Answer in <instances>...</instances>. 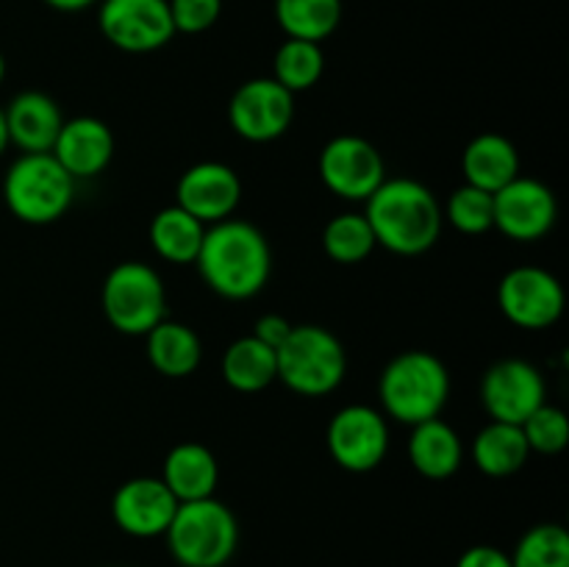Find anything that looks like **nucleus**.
Segmentation results:
<instances>
[{
    "mask_svg": "<svg viewBox=\"0 0 569 567\" xmlns=\"http://www.w3.org/2000/svg\"><path fill=\"white\" fill-rule=\"evenodd\" d=\"M194 265L211 292L228 300H248L270 281L272 253L253 222L228 217L206 228Z\"/></svg>",
    "mask_w": 569,
    "mask_h": 567,
    "instance_id": "1",
    "label": "nucleus"
},
{
    "mask_svg": "<svg viewBox=\"0 0 569 567\" xmlns=\"http://www.w3.org/2000/svg\"><path fill=\"white\" fill-rule=\"evenodd\" d=\"M376 245L398 256H420L439 242L445 217L437 195L415 178H389L367 198Z\"/></svg>",
    "mask_w": 569,
    "mask_h": 567,
    "instance_id": "2",
    "label": "nucleus"
},
{
    "mask_svg": "<svg viewBox=\"0 0 569 567\" xmlns=\"http://www.w3.org/2000/svg\"><path fill=\"white\" fill-rule=\"evenodd\" d=\"M378 395L383 411L403 426L433 420L448 404V367L428 350H403L383 367Z\"/></svg>",
    "mask_w": 569,
    "mask_h": 567,
    "instance_id": "3",
    "label": "nucleus"
},
{
    "mask_svg": "<svg viewBox=\"0 0 569 567\" xmlns=\"http://www.w3.org/2000/svg\"><path fill=\"white\" fill-rule=\"evenodd\" d=\"M167 548L181 567H222L239 545L237 515L211 495L178 504L164 531Z\"/></svg>",
    "mask_w": 569,
    "mask_h": 567,
    "instance_id": "4",
    "label": "nucleus"
},
{
    "mask_svg": "<svg viewBox=\"0 0 569 567\" xmlns=\"http://www.w3.org/2000/svg\"><path fill=\"white\" fill-rule=\"evenodd\" d=\"M278 376L283 387L303 398H322L345 381L348 354L333 331L322 326H292L289 337L276 350Z\"/></svg>",
    "mask_w": 569,
    "mask_h": 567,
    "instance_id": "5",
    "label": "nucleus"
},
{
    "mask_svg": "<svg viewBox=\"0 0 569 567\" xmlns=\"http://www.w3.org/2000/svg\"><path fill=\"white\" fill-rule=\"evenodd\" d=\"M76 195V178L56 161L53 153H22L6 170L3 200L17 220L48 226L67 215Z\"/></svg>",
    "mask_w": 569,
    "mask_h": 567,
    "instance_id": "6",
    "label": "nucleus"
},
{
    "mask_svg": "<svg viewBox=\"0 0 569 567\" xmlns=\"http://www.w3.org/2000/svg\"><path fill=\"white\" fill-rule=\"evenodd\" d=\"M103 315L128 337H144L167 317V292L159 272L144 261H120L103 281Z\"/></svg>",
    "mask_w": 569,
    "mask_h": 567,
    "instance_id": "7",
    "label": "nucleus"
},
{
    "mask_svg": "<svg viewBox=\"0 0 569 567\" xmlns=\"http://www.w3.org/2000/svg\"><path fill=\"white\" fill-rule=\"evenodd\" d=\"M328 454L342 470L370 472L389 450L387 417L365 404L342 406L331 417L326 431Z\"/></svg>",
    "mask_w": 569,
    "mask_h": 567,
    "instance_id": "8",
    "label": "nucleus"
},
{
    "mask_svg": "<svg viewBox=\"0 0 569 567\" xmlns=\"http://www.w3.org/2000/svg\"><path fill=\"white\" fill-rule=\"evenodd\" d=\"M498 306L515 326L542 331L565 315V287L542 267H515L500 278Z\"/></svg>",
    "mask_w": 569,
    "mask_h": 567,
    "instance_id": "9",
    "label": "nucleus"
},
{
    "mask_svg": "<svg viewBox=\"0 0 569 567\" xmlns=\"http://www.w3.org/2000/svg\"><path fill=\"white\" fill-rule=\"evenodd\" d=\"M98 26L126 53H153L176 37L167 0H103Z\"/></svg>",
    "mask_w": 569,
    "mask_h": 567,
    "instance_id": "10",
    "label": "nucleus"
},
{
    "mask_svg": "<svg viewBox=\"0 0 569 567\" xmlns=\"http://www.w3.org/2000/svg\"><path fill=\"white\" fill-rule=\"evenodd\" d=\"M295 94L276 78H250L228 103V122L248 142H272L292 126Z\"/></svg>",
    "mask_w": 569,
    "mask_h": 567,
    "instance_id": "11",
    "label": "nucleus"
},
{
    "mask_svg": "<svg viewBox=\"0 0 569 567\" xmlns=\"http://www.w3.org/2000/svg\"><path fill=\"white\" fill-rule=\"evenodd\" d=\"M383 159L365 137H333L320 153V178L337 198L367 200L383 181Z\"/></svg>",
    "mask_w": 569,
    "mask_h": 567,
    "instance_id": "12",
    "label": "nucleus"
},
{
    "mask_svg": "<svg viewBox=\"0 0 569 567\" xmlns=\"http://www.w3.org/2000/svg\"><path fill=\"white\" fill-rule=\"evenodd\" d=\"M481 404L498 422L522 426L545 404V378L531 361H495L481 381Z\"/></svg>",
    "mask_w": 569,
    "mask_h": 567,
    "instance_id": "13",
    "label": "nucleus"
},
{
    "mask_svg": "<svg viewBox=\"0 0 569 567\" xmlns=\"http://www.w3.org/2000/svg\"><path fill=\"white\" fill-rule=\"evenodd\" d=\"M495 198V228L515 242H537L559 217V203L548 183L517 176Z\"/></svg>",
    "mask_w": 569,
    "mask_h": 567,
    "instance_id": "14",
    "label": "nucleus"
},
{
    "mask_svg": "<svg viewBox=\"0 0 569 567\" xmlns=\"http://www.w3.org/2000/svg\"><path fill=\"white\" fill-rule=\"evenodd\" d=\"M242 200V181L237 170L222 161H200L183 170L176 187V206L206 226L228 220Z\"/></svg>",
    "mask_w": 569,
    "mask_h": 567,
    "instance_id": "15",
    "label": "nucleus"
},
{
    "mask_svg": "<svg viewBox=\"0 0 569 567\" xmlns=\"http://www.w3.org/2000/svg\"><path fill=\"white\" fill-rule=\"evenodd\" d=\"M176 509V495L167 489L161 478L150 476L128 478L126 484L117 487L114 498H111V517H114L117 528L139 539L161 537Z\"/></svg>",
    "mask_w": 569,
    "mask_h": 567,
    "instance_id": "16",
    "label": "nucleus"
},
{
    "mask_svg": "<svg viewBox=\"0 0 569 567\" xmlns=\"http://www.w3.org/2000/svg\"><path fill=\"white\" fill-rule=\"evenodd\" d=\"M50 153L76 181H83L100 176L109 167L114 156V137L98 117H72L64 120Z\"/></svg>",
    "mask_w": 569,
    "mask_h": 567,
    "instance_id": "17",
    "label": "nucleus"
},
{
    "mask_svg": "<svg viewBox=\"0 0 569 567\" xmlns=\"http://www.w3.org/2000/svg\"><path fill=\"white\" fill-rule=\"evenodd\" d=\"M9 145H17L22 153H50L64 126L59 103L44 92H20L3 109Z\"/></svg>",
    "mask_w": 569,
    "mask_h": 567,
    "instance_id": "18",
    "label": "nucleus"
},
{
    "mask_svg": "<svg viewBox=\"0 0 569 567\" xmlns=\"http://www.w3.org/2000/svg\"><path fill=\"white\" fill-rule=\"evenodd\" d=\"M161 481L167 484L178 504L211 498L220 481L217 456L200 442H181L167 454Z\"/></svg>",
    "mask_w": 569,
    "mask_h": 567,
    "instance_id": "19",
    "label": "nucleus"
},
{
    "mask_svg": "<svg viewBox=\"0 0 569 567\" xmlns=\"http://www.w3.org/2000/svg\"><path fill=\"white\" fill-rule=\"evenodd\" d=\"M461 170L470 187L495 195L520 176V153L503 133H478L465 148Z\"/></svg>",
    "mask_w": 569,
    "mask_h": 567,
    "instance_id": "20",
    "label": "nucleus"
},
{
    "mask_svg": "<svg viewBox=\"0 0 569 567\" xmlns=\"http://www.w3.org/2000/svg\"><path fill=\"white\" fill-rule=\"evenodd\" d=\"M461 459H465V448H461V437L453 431V426L439 417L411 426L409 461L420 476L445 481L459 472Z\"/></svg>",
    "mask_w": 569,
    "mask_h": 567,
    "instance_id": "21",
    "label": "nucleus"
},
{
    "mask_svg": "<svg viewBox=\"0 0 569 567\" xmlns=\"http://www.w3.org/2000/svg\"><path fill=\"white\" fill-rule=\"evenodd\" d=\"M528 456H531V448H528L522 426L492 420L472 439V461H476L478 470L492 478L520 472L526 467Z\"/></svg>",
    "mask_w": 569,
    "mask_h": 567,
    "instance_id": "22",
    "label": "nucleus"
},
{
    "mask_svg": "<svg viewBox=\"0 0 569 567\" xmlns=\"http://www.w3.org/2000/svg\"><path fill=\"white\" fill-rule=\"evenodd\" d=\"M144 337H148V361L156 367V372L167 378H187L198 370L203 348H200V337L189 326L164 317Z\"/></svg>",
    "mask_w": 569,
    "mask_h": 567,
    "instance_id": "23",
    "label": "nucleus"
},
{
    "mask_svg": "<svg viewBox=\"0 0 569 567\" xmlns=\"http://www.w3.org/2000/svg\"><path fill=\"white\" fill-rule=\"evenodd\" d=\"M278 376L276 350L270 345L250 337L237 339L222 354V378L237 392H261L270 387Z\"/></svg>",
    "mask_w": 569,
    "mask_h": 567,
    "instance_id": "24",
    "label": "nucleus"
},
{
    "mask_svg": "<svg viewBox=\"0 0 569 567\" xmlns=\"http://www.w3.org/2000/svg\"><path fill=\"white\" fill-rule=\"evenodd\" d=\"M206 226L194 220L181 206H167L150 220V245L156 253L172 265H192L198 259Z\"/></svg>",
    "mask_w": 569,
    "mask_h": 567,
    "instance_id": "25",
    "label": "nucleus"
},
{
    "mask_svg": "<svg viewBox=\"0 0 569 567\" xmlns=\"http://www.w3.org/2000/svg\"><path fill=\"white\" fill-rule=\"evenodd\" d=\"M276 20L287 39L320 44L342 22V0H276Z\"/></svg>",
    "mask_w": 569,
    "mask_h": 567,
    "instance_id": "26",
    "label": "nucleus"
},
{
    "mask_svg": "<svg viewBox=\"0 0 569 567\" xmlns=\"http://www.w3.org/2000/svg\"><path fill=\"white\" fill-rule=\"evenodd\" d=\"M322 72H326V53L320 44L306 39H287L272 59V78L292 94L315 87Z\"/></svg>",
    "mask_w": 569,
    "mask_h": 567,
    "instance_id": "27",
    "label": "nucleus"
},
{
    "mask_svg": "<svg viewBox=\"0 0 569 567\" xmlns=\"http://www.w3.org/2000/svg\"><path fill=\"white\" fill-rule=\"evenodd\" d=\"M322 248L337 265H359L376 250V237L365 215L342 211L328 220L322 231Z\"/></svg>",
    "mask_w": 569,
    "mask_h": 567,
    "instance_id": "28",
    "label": "nucleus"
},
{
    "mask_svg": "<svg viewBox=\"0 0 569 567\" xmlns=\"http://www.w3.org/2000/svg\"><path fill=\"white\" fill-rule=\"evenodd\" d=\"M511 567H569V534L559 523H539L517 543Z\"/></svg>",
    "mask_w": 569,
    "mask_h": 567,
    "instance_id": "29",
    "label": "nucleus"
},
{
    "mask_svg": "<svg viewBox=\"0 0 569 567\" xmlns=\"http://www.w3.org/2000/svg\"><path fill=\"white\" fill-rule=\"evenodd\" d=\"M442 217L461 233H487L489 228H495V198L492 192H483V189L465 187L453 189L445 203Z\"/></svg>",
    "mask_w": 569,
    "mask_h": 567,
    "instance_id": "30",
    "label": "nucleus"
},
{
    "mask_svg": "<svg viewBox=\"0 0 569 567\" xmlns=\"http://www.w3.org/2000/svg\"><path fill=\"white\" fill-rule=\"evenodd\" d=\"M522 434H526L528 448L537 450V454L553 456L559 450L567 448L569 442V422L567 415L559 406L548 404L545 400L526 422H522Z\"/></svg>",
    "mask_w": 569,
    "mask_h": 567,
    "instance_id": "31",
    "label": "nucleus"
},
{
    "mask_svg": "<svg viewBox=\"0 0 569 567\" xmlns=\"http://www.w3.org/2000/svg\"><path fill=\"white\" fill-rule=\"evenodd\" d=\"M176 33H203L220 20L222 0H167Z\"/></svg>",
    "mask_w": 569,
    "mask_h": 567,
    "instance_id": "32",
    "label": "nucleus"
},
{
    "mask_svg": "<svg viewBox=\"0 0 569 567\" xmlns=\"http://www.w3.org/2000/svg\"><path fill=\"white\" fill-rule=\"evenodd\" d=\"M289 331H292V322L281 315H261L253 326V337L259 339V342L270 345L272 350L281 348L283 339L289 337Z\"/></svg>",
    "mask_w": 569,
    "mask_h": 567,
    "instance_id": "33",
    "label": "nucleus"
},
{
    "mask_svg": "<svg viewBox=\"0 0 569 567\" xmlns=\"http://www.w3.org/2000/svg\"><path fill=\"white\" fill-rule=\"evenodd\" d=\"M456 567H511V556L495 545H472L459 556Z\"/></svg>",
    "mask_w": 569,
    "mask_h": 567,
    "instance_id": "34",
    "label": "nucleus"
},
{
    "mask_svg": "<svg viewBox=\"0 0 569 567\" xmlns=\"http://www.w3.org/2000/svg\"><path fill=\"white\" fill-rule=\"evenodd\" d=\"M44 3L56 11H83L98 3V0H44Z\"/></svg>",
    "mask_w": 569,
    "mask_h": 567,
    "instance_id": "35",
    "label": "nucleus"
},
{
    "mask_svg": "<svg viewBox=\"0 0 569 567\" xmlns=\"http://www.w3.org/2000/svg\"><path fill=\"white\" fill-rule=\"evenodd\" d=\"M6 148H9V131H6V115L0 109V156H3Z\"/></svg>",
    "mask_w": 569,
    "mask_h": 567,
    "instance_id": "36",
    "label": "nucleus"
},
{
    "mask_svg": "<svg viewBox=\"0 0 569 567\" xmlns=\"http://www.w3.org/2000/svg\"><path fill=\"white\" fill-rule=\"evenodd\" d=\"M3 78H6V59L3 53H0V83H3Z\"/></svg>",
    "mask_w": 569,
    "mask_h": 567,
    "instance_id": "37",
    "label": "nucleus"
}]
</instances>
